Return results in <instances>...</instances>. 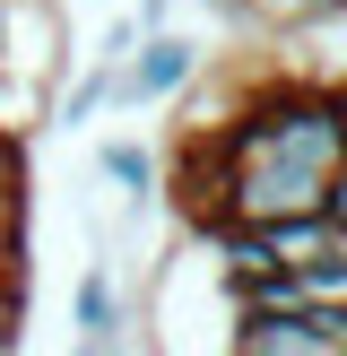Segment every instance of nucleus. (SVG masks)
I'll use <instances>...</instances> for the list:
<instances>
[{
  "instance_id": "6",
  "label": "nucleus",
  "mask_w": 347,
  "mask_h": 356,
  "mask_svg": "<svg viewBox=\"0 0 347 356\" xmlns=\"http://www.w3.org/2000/svg\"><path fill=\"white\" fill-rule=\"evenodd\" d=\"M0 70H9V26H0Z\"/></svg>"
},
{
  "instance_id": "7",
  "label": "nucleus",
  "mask_w": 347,
  "mask_h": 356,
  "mask_svg": "<svg viewBox=\"0 0 347 356\" xmlns=\"http://www.w3.org/2000/svg\"><path fill=\"white\" fill-rule=\"evenodd\" d=\"M321 9H347V0H321Z\"/></svg>"
},
{
  "instance_id": "4",
  "label": "nucleus",
  "mask_w": 347,
  "mask_h": 356,
  "mask_svg": "<svg viewBox=\"0 0 347 356\" xmlns=\"http://www.w3.org/2000/svg\"><path fill=\"white\" fill-rule=\"evenodd\" d=\"M339 139H347V87H339Z\"/></svg>"
},
{
  "instance_id": "3",
  "label": "nucleus",
  "mask_w": 347,
  "mask_h": 356,
  "mask_svg": "<svg viewBox=\"0 0 347 356\" xmlns=\"http://www.w3.org/2000/svg\"><path fill=\"white\" fill-rule=\"evenodd\" d=\"M104 174H113L130 200H148V191H156V156L139 148V139H104Z\"/></svg>"
},
{
  "instance_id": "1",
  "label": "nucleus",
  "mask_w": 347,
  "mask_h": 356,
  "mask_svg": "<svg viewBox=\"0 0 347 356\" xmlns=\"http://www.w3.org/2000/svg\"><path fill=\"white\" fill-rule=\"evenodd\" d=\"M191 79H200V44H191V35H165V26H148L139 52L113 61V96L121 104H156V96H174V87H191Z\"/></svg>"
},
{
  "instance_id": "5",
  "label": "nucleus",
  "mask_w": 347,
  "mask_h": 356,
  "mask_svg": "<svg viewBox=\"0 0 347 356\" xmlns=\"http://www.w3.org/2000/svg\"><path fill=\"white\" fill-rule=\"evenodd\" d=\"M339 356H347V305H339Z\"/></svg>"
},
{
  "instance_id": "2",
  "label": "nucleus",
  "mask_w": 347,
  "mask_h": 356,
  "mask_svg": "<svg viewBox=\"0 0 347 356\" xmlns=\"http://www.w3.org/2000/svg\"><path fill=\"white\" fill-rule=\"evenodd\" d=\"M69 313H78V339H104V348L121 339V305H113V278H104V270H87V278H78Z\"/></svg>"
}]
</instances>
